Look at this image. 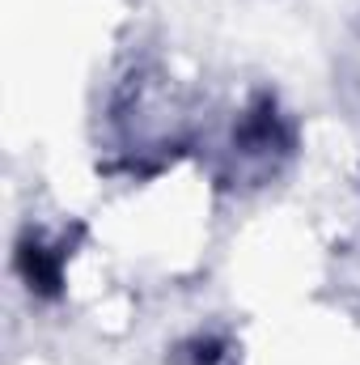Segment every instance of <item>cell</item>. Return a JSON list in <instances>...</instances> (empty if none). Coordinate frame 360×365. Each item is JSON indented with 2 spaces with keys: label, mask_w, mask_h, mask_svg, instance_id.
<instances>
[{
  "label": "cell",
  "mask_w": 360,
  "mask_h": 365,
  "mask_svg": "<svg viewBox=\"0 0 360 365\" xmlns=\"http://www.w3.org/2000/svg\"><path fill=\"white\" fill-rule=\"evenodd\" d=\"M292 153V123L280 115L275 98L259 93L238 128H233V140H229V162H233V175L250 182H263L280 170V162Z\"/></svg>",
  "instance_id": "6da1fadb"
}]
</instances>
